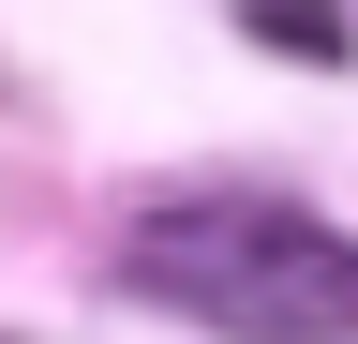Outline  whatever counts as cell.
Returning <instances> with one entry per match:
<instances>
[{
  "label": "cell",
  "mask_w": 358,
  "mask_h": 344,
  "mask_svg": "<svg viewBox=\"0 0 358 344\" xmlns=\"http://www.w3.org/2000/svg\"><path fill=\"white\" fill-rule=\"evenodd\" d=\"M120 284L224 344H358V240L284 195H164L134 209Z\"/></svg>",
  "instance_id": "cell-1"
},
{
  "label": "cell",
  "mask_w": 358,
  "mask_h": 344,
  "mask_svg": "<svg viewBox=\"0 0 358 344\" xmlns=\"http://www.w3.org/2000/svg\"><path fill=\"white\" fill-rule=\"evenodd\" d=\"M239 30L284 46V60H358V15H343V0H239Z\"/></svg>",
  "instance_id": "cell-2"
}]
</instances>
